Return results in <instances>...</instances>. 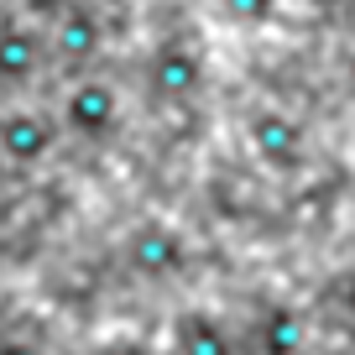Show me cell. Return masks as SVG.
Returning <instances> with one entry per match:
<instances>
[{
    "label": "cell",
    "mask_w": 355,
    "mask_h": 355,
    "mask_svg": "<svg viewBox=\"0 0 355 355\" xmlns=\"http://www.w3.org/2000/svg\"><path fill=\"white\" fill-rule=\"evenodd\" d=\"M0 178H6V162H0Z\"/></svg>",
    "instance_id": "14"
},
{
    "label": "cell",
    "mask_w": 355,
    "mask_h": 355,
    "mask_svg": "<svg viewBox=\"0 0 355 355\" xmlns=\"http://www.w3.org/2000/svg\"><path fill=\"white\" fill-rule=\"evenodd\" d=\"M63 146L53 105L37 100H0V162L6 173H32V167L53 162V152Z\"/></svg>",
    "instance_id": "2"
},
{
    "label": "cell",
    "mask_w": 355,
    "mask_h": 355,
    "mask_svg": "<svg viewBox=\"0 0 355 355\" xmlns=\"http://www.w3.org/2000/svg\"><path fill=\"white\" fill-rule=\"evenodd\" d=\"M146 84H152L157 100L167 105H183V100H199L204 84H209V63L193 42L183 37H162V42L146 53Z\"/></svg>",
    "instance_id": "7"
},
{
    "label": "cell",
    "mask_w": 355,
    "mask_h": 355,
    "mask_svg": "<svg viewBox=\"0 0 355 355\" xmlns=\"http://www.w3.org/2000/svg\"><path fill=\"white\" fill-rule=\"evenodd\" d=\"M0 355H47V350L32 334H0Z\"/></svg>",
    "instance_id": "12"
},
{
    "label": "cell",
    "mask_w": 355,
    "mask_h": 355,
    "mask_svg": "<svg viewBox=\"0 0 355 355\" xmlns=\"http://www.w3.org/2000/svg\"><path fill=\"white\" fill-rule=\"evenodd\" d=\"M73 0H11V11L16 16H26V21H37V26H47L53 16H63Z\"/></svg>",
    "instance_id": "11"
},
{
    "label": "cell",
    "mask_w": 355,
    "mask_h": 355,
    "mask_svg": "<svg viewBox=\"0 0 355 355\" xmlns=\"http://www.w3.org/2000/svg\"><path fill=\"white\" fill-rule=\"evenodd\" d=\"M53 115H58V131L63 141H78V146H110L125 125V94L110 73H73L63 84V94L53 100Z\"/></svg>",
    "instance_id": "1"
},
{
    "label": "cell",
    "mask_w": 355,
    "mask_h": 355,
    "mask_svg": "<svg viewBox=\"0 0 355 355\" xmlns=\"http://www.w3.org/2000/svg\"><path fill=\"white\" fill-rule=\"evenodd\" d=\"M47 32L26 16H0V100H26L32 84L47 73Z\"/></svg>",
    "instance_id": "4"
},
{
    "label": "cell",
    "mask_w": 355,
    "mask_h": 355,
    "mask_svg": "<svg viewBox=\"0 0 355 355\" xmlns=\"http://www.w3.org/2000/svg\"><path fill=\"white\" fill-rule=\"evenodd\" d=\"M121 256H125V266H131L141 282H173L178 272L189 266V241H183L178 225L146 214V220H136L131 230H125Z\"/></svg>",
    "instance_id": "6"
},
{
    "label": "cell",
    "mask_w": 355,
    "mask_h": 355,
    "mask_svg": "<svg viewBox=\"0 0 355 355\" xmlns=\"http://www.w3.org/2000/svg\"><path fill=\"white\" fill-rule=\"evenodd\" d=\"M173 345L178 355H235V340L209 309H178L173 313Z\"/></svg>",
    "instance_id": "8"
},
{
    "label": "cell",
    "mask_w": 355,
    "mask_h": 355,
    "mask_svg": "<svg viewBox=\"0 0 355 355\" xmlns=\"http://www.w3.org/2000/svg\"><path fill=\"white\" fill-rule=\"evenodd\" d=\"M256 345H261V355H298L303 345V324L293 309H266L261 324H256Z\"/></svg>",
    "instance_id": "9"
},
{
    "label": "cell",
    "mask_w": 355,
    "mask_h": 355,
    "mask_svg": "<svg viewBox=\"0 0 355 355\" xmlns=\"http://www.w3.org/2000/svg\"><path fill=\"white\" fill-rule=\"evenodd\" d=\"M94 355H152L141 340H110V345H100Z\"/></svg>",
    "instance_id": "13"
},
{
    "label": "cell",
    "mask_w": 355,
    "mask_h": 355,
    "mask_svg": "<svg viewBox=\"0 0 355 355\" xmlns=\"http://www.w3.org/2000/svg\"><path fill=\"white\" fill-rule=\"evenodd\" d=\"M282 11V0H220V16L235 26H266Z\"/></svg>",
    "instance_id": "10"
},
{
    "label": "cell",
    "mask_w": 355,
    "mask_h": 355,
    "mask_svg": "<svg viewBox=\"0 0 355 355\" xmlns=\"http://www.w3.org/2000/svg\"><path fill=\"white\" fill-rule=\"evenodd\" d=\"M42 32H47V63L63 68L68 78L89 73V68L100 63V53H105V16H100L94 0H73V6H68L63 16H53Z\"/></svg>",
    "instance_id": "3"
},
{
    "label": "cell",
    "mask_w": 355,
    "mask_h": 355,
    "mask_svg": "<svg viewBox=\"0 0 355 355\" xmlns=\"http://www.w3.org/2000/svg\"><path fill=\"white\" fill-rule=\"evenodd\" d=\"M241 136H245V152H251L266 173H298L303 157H309L298 115L277 110V105H251L245 121H241Z\"/></svg>",
    "instance_id": "5"
}]
</instances>
